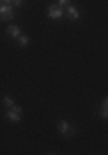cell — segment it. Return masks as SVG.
<instances>
[{"label": "cell", "instance_id": "11", "mask_svg": "<svg viewBox=\"0 0 108 155\" xmlns=\"http://www.w3.org/2000/svg\"><path fill=\"white\" fill-rule=\"evenodd\" d=\"M12 4H14L16 7H19V5L22 4V0H12Z\"/></svg>", "mask_w": 108, "mask_h": 155}, {"label": "cell", "instance_id": "8", "mask_svg": "<svg viewBox=\"0 0 108 155\" xmlns=\"http://www.w3.org/2000/svg\"><path fill=\"white\" fill-rule=\"evenodd\" d=\"M100 112H101L103 119H106V117H108V100L106 98L101 102V110H100Z\"/></svg>", "mask_w": 108, "mask_h": 155}, {"label": "cell", "instance_id": "10", "mask_svg": "<svg viewBox=\"0 0 108 155\" xmlns=\"http://www.w3.org/2000/svg\"><path fill=\"white\" fill-rule=\"evenodd\" d=\"M64 5H70V0H59V7H64Z\"/></svg>", "mask_w": 108, "mask_h": 155}, {"label": "cell", "instance_id": "7", "mask_svg": "<svg viewBox=\"0 0 108 155\" xmlns=\"http://www.w3.org/2000/svg\"><path fill=\"white\" fill-rule=\"evenodd\" d=\"M16 40H17V43L21 45V47H26V45H29V36H26V35H19Z\"/></svg>", "mask_w": 108, "mask_h": 155}, {"label": "cell", "instance_id": "13", "mask_svg": "<svg viewBox=\"0 0 108 155\" xmlns=\"http://www.w3.org/2000/svg\"><path fill=\"white\" fill-rule=\"evenodd\" d=\"M0 5H2V0H0Z\"/></svg>", "mask_w": 108, "mask_h": 155}, {"label": "cell", "instance_id": "5", "mask_svg": "<svg viewBox=\"0 0 108 155\" xmlns=\"http://www.w3.org/2000/svg\"><path fill=\"white\" fill-rule=\"evenodd\" d=\"M65 16L69 17L70 21H76L77 17H79V11H77L76 7H72V5H67V14Z\"/></svg>", "mask_w": 108, "mask_h": 155}, {"label": "cell", "instance_id": "4", "mask_svg": "<svg viewBox=\"0 0 108 155\" xmlns=\"http://www.w3.org/2000/svg\"><path fill=\"white\" fill-rule=\"evenodd\" d=\"M64 16V9L59 5H50L48 9V17L50 19H60V17Z\"/></svg>", "mask_w": 108, "mask_h": 155}, {"label": "cell", "instance_id": "12", "mask_svg": "<svg viewBox=\"0 0 108 155\" xmlns=\"http://www.w3.org/2000/svg\"><path fill=\"white\" fill-rule=\"evenodd\" d=\"M2 2H4V4H11L12 0H2Z\"/></svg>", "mask_w": 108, "mask_h": 155}, {"label": "cell", "instance_id": "9", "mask_svg": "<svg viewBox=\"0 0 108 155\" xmlns=\"http://www.w3.org/2000/svg\"><path fill=\"white\" fill-rule=\"evenodd\" d=\"M2 102H4V105H5L7 109H9V107H12V105H16V102L12 100V97H4V100H2Z\"/></svg>", "mask_w": 108, "mask_h": 155}, {"label": "cell", "instance_id": "1", "mask_svg": "<svg viewBox=\"0 0 108 155\" xmlns=\"http://www.w3.org/2000/svg\"><path fill=\"white\" fill-rule=\"evenodd\" d=\"M57 129H59V133L62 136H65V138H70V136H74V133H76V127L67 121H59L57 122Z\"/></svg>", "mask_w": 108, "mask_h": 155}, {"label": "cell", "instance_id": "3", "mask_svg": "<svg viewBox=\"0 0 108 155\" xmlns=\"http://www.w3.org/2000/svg\"><path fill=\"white\" fill-rule=\"evenodd\" d=\"M14 17V7L11 4H2L0 5V21H11Z\"/></svg>", "mask_w": 108, "mask_h": 155}, {"label": "cell", "instance_id": "2", "mask_svg": "<svg viewBox=\"0 0 108 155\" xmlns=\"http://www.w3.org/2000/svg\"><path fill=\"white\" fill-rule=\"evenodd\" d=\"M22 117V109L19 105H12L7 109V119L11 122H14V124H17V122L21 121Z\"/></svg>", "mask_w": 108, "mask_h": 155}, {"label": "cell", "instance_id": "6", "mask_svg": "<svg viewBox=\"0 0 108 155\" xmlns=\"http://www.w3.org/2000/svg\"><path fill=\"white\" fill-rule=\"evenodd\" d=\"M7 35H9V36H12V38H17V36L21 35V28L12 24V26H9V28H7Z\"/></svg>", "mask_w": 108, "mask_h": 155}]
</instances>
